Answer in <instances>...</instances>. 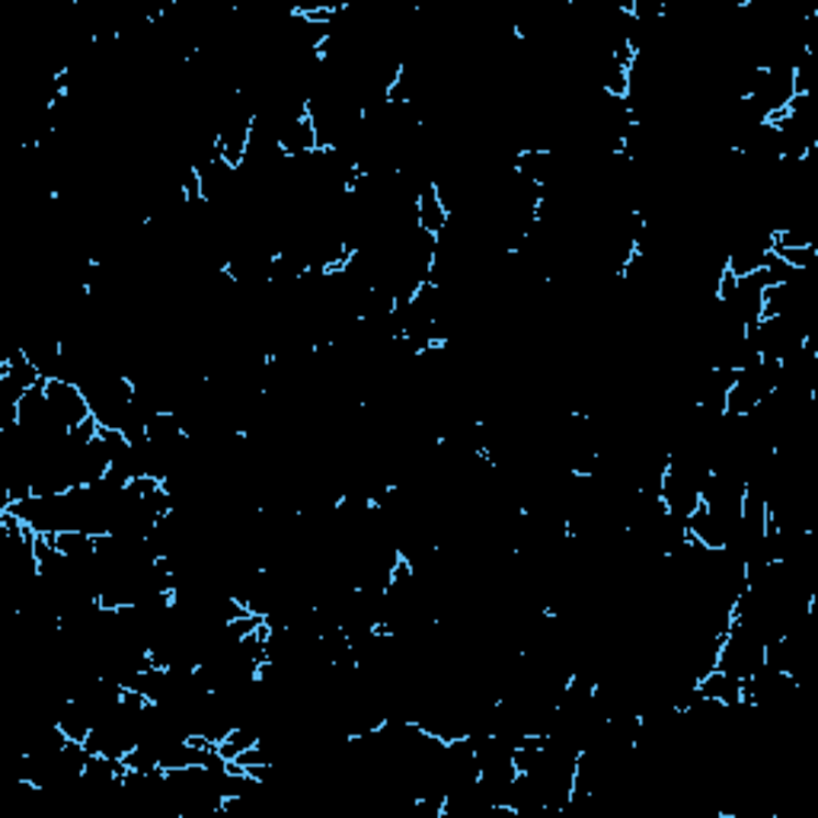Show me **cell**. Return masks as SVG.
<instances>
[{
    "label": "cell",
    "instance_id": "obj_1",
    "mask_svg": "<svg viewBox=\"0 0 818 818\" xmlns=\"http://www.w3.org/2000/svg\"><path fill=\"white\" fill-rule=\"evenodd\" d=\"M781 384V361H754L742 371H736V381L726 393V416H748L754 406H761Z\"/></svg>",
    "mask_w": 818,
    "mask_h": 818
},
{
    "label": "cell",
    "instance_id": "obj_4",
    "mask_svg": "<svg viewBox=\"0 0 818 818\" xmlns=\"http://www.w3.org/2000/svg\"><path fill=\"white\" fill-rule=\"evenodd\" d=\"M52 537V544H55V550L61 553V557H68L74 563H87V560H93L97 557V537L87 531H58V534H48Z\"/></svg>",
    "mask_w": 818,
    "mask_h": 818
},
{
    "label": "cell",
    "instance_id": "obj_3",
    "mask_svg": "<svg viewBox=\"0 0 818 818\" xmlns=\"http://www.w3.org/2000/svg\"><path fill=\"white\" fill-rule=\"evenodd\" d=\"M448 221H451V214L445 209V202H441L435 182L423 186V192H419V199H416V224H419V231H426V234H432V237L438 240V237L445 234Z\"/></svg>",
    "mask_w": 818,
    "mask_h": 818
},
{
    "label": "cell",
    "instance_id": "obj_2",
    "mask_svg": "<svg viewBox=\"0 0 818 818\" xmlns=\"http://www.w3.org/2000/svg\"><path fill=\"white\" fill-rule=\"evenodd\" d=\"M45 396H48V406H52L55 419L68 428V432L80 428L87 419H93L90 400H87V393H83L80 384L52 378V381H45Z\"/></svg>",
    "mask_w": 818,
    "mask_h": 818
}]
</instances>
